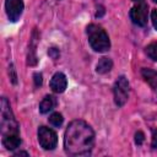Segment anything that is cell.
<instances>
[{
    "label": "cell",
    "mask_w": 157,
    "mask_h": 157,
    "mask_svg": "<svg viewBox=\"0 0 157 157\" xmlns=\"http://www.w3.org/2000/svg\"><path fill=\"white\" fill-rule=\"evenodd\" d=\"M94 146V131L85 120H72L64 135V148L70 156L88 155Z\"/></svg>",
    "instance_id": "1"
},
{
    "label": "cell",
    "mask_w": 157,
    "mask_h": 157,
    "mask_svg": "<svg viewBox=\"0 0 157 157\" xmlns=\"http://www.w3.org/2000/svg\"><path fill=\"white\" fill-rule=\"evenodd\" d=\"M0 130L2 139L11 136H20V126L13 117L10 103L6 97L1 98L0 102Z\"/></svg>",
    "instance_id": "2"
},
{
    "label": "cell",
    "mask_w": 157,
    "mask_h": 157,
    "mask_svg": "<svg viewBox=\"0 0 157 157\" xmlns=\"http://www.w3.org/2000/svg\"><path fill=\"white\" fill-rule=\"evenodd\" d=\"M87 37H88V43L92 47L93 50L98 53H103L109 50L110 48V40L107 34V32L98 25L91 23L86 28Z\"/></svg>",
    "instance_id": "3"
},
{
    "label": "cell",
    "mask_w": 157,
    "mask_h": 157,
    "mask_svg": "<svg viewBox=\"0 0 157 157\" xmlns=\"http://www.w3.org/2000/svg\"><path fill=\"white\" fill-rule=\"evenodd\" d=\"M130 20L132 23L144 27L147 23L148 6L145 0H134V5L130 10Z\"/></svg>",
    "instance_id": "4"
},
{
    "label": "cell",
    "mask_w": 157,
    "mask_h": 157,
    "mask_svg": "<svg viewBox=\"0 0 157 157\" xmlns=\"http://www.w3.org/2000/svg\"><path fill=\"white\" fill-rule=\"evenodd\" d=\"M114 102L118 107H123L129 98V81L125 76H119L113 87Z\"/></svg>",
    "instance_id": "5"
},
{
    "label": "cell",
    "mask_w": 157,
    "mask_h": 157,
    "mask_svg": "<svg viewBox=\"0 0 157 157\" xmlns=\"http://www.w3.org/2000/svg\"><path fill=\"white\" fill-rule=\"evenodd\" d=\"M38 142L44 150H54L58 144V135L54 130L47 126H39L38 129Z\"/></svg>",
    "instance_id": "6"
},
{
    "label": "cell",
    "mask_w": 157,
    "mask_h": 157,
    "mask_svg": "<svg viewBox=\"0 0 157 157\" xmlns=\"http://www.w3.org/2000/svg\"><path fill=\"white\" fill-rule=\"evenodd\" d=\"M5 9L9 20L16 22L23 12V0H5Z\"/></svg>",
    "instance_id": "7"
},
{
    "label": "cell",
    "mask_w": 157,
    "mask_h": 157,
    "mask_svg": "<svg viewBox=\"0 0 157 157\" xmlns=\"http://www.w3.org/2000/svg\"><path fill=\"white\" fill-rule=\"evenodd\" d=\"M50 88L55 93H63L67 86V80L66 76L63 72H55L50 80Z\"/></svg>",
    "instance_id": "8"
},
{
    "label": "cell",
    "mask_w": 157,
    "mask_h": 157,
    "mask_svg": "<svg viewBox=\"0 0 157 157\" xmlns=\"http://www.w3.org/2000/svg\"><path fill=\"white\" fill-rule=\"evenodd\" d=\"M38 33L37 29H34L32 32V37L29 40V48H28V56H27V61L29 65H36L37 64V55H36V48H37V42H38Z\"/></svg>",
    "instance_id": "9"
},
{
    "label": "cell",
    "mask_w": 157,
    "mask_h": 157,
    "mask_svg": "<svg viewBox=\"0 0 157 157\" xmlns=\"http://www.w3.org/2000/svg\"><path fill=\"white\" fill-rule=\"evenodd\" d=\"M55 105H56V98L54 96H45L39 103V112L42 114H47L50 110H53Z\"/></svg>",
    "instance_id": "10"
},
{
    "label": "cell",
    "mask_w": 157,
    "mask_h": 157,
    "mask_svg": "<svg viewBox=\"0 0 157 157\" xmlns=\"http://www.w3.org/2000/svg\"><path fill=\"white\" fill-rule=\"evenodd\" d=\"M113 67V61L110 58H107V56H103L98 60L97 65H96V71L101 75H104L107 72H109Z\"/></svg>",
    "instance_id": "11"
},
{
    "label": "cell",
    "mask_w": 157,
    "mask_h": 157,
    "mask_svg": "<svg viewBox=\"0 0 157 157\" xmlns=\"http://www.w3.org/2000/svg\"><path fill=\"white\" fill-rule=\"evenodd\" d=\"M141 75L152 88L157 90V71H153L151 69H142Z\"/></svg>",
    "instance_id": "12"
},
{
    "label": "cell",
    "mask_w": 157,
    "mask_h": 157,
    "mask_svg": "<svg viewBox=\"0 0 157 157\" xmlns=\"http://www.w3.org/2000/svg\"><path fill=\"white\" fill-rule=\"evenodd\" d=\"M146 54L150 59L157 61V42L155 43H151L146 47Z\"/></svg>",
    "instance_id": "13"
},
{
    "label": "cell",
    "mask_w": 157,
    "mask_h": 157,
    "mask_svg": "<svg viewBox=\"0 0 157 157\" xmlns=\"http://www.w3.org/2000/svg\"><path fill=\"white\" fill-rule=\"evenodd\" d=\"M63 121H64V118H63V115H61L60 113H58V112L53 113V114L49 117V123H50L53 126H60V125L63 124Z\"/></svg>",
    "instance_id": "14"
},
{
    "label": "cell",
    "mask_w": 157,
    "mask_h": 157,
    "mask_svg": "<svg viewBox=\"0 0 157 157\" xmlns=\"http://www.w3.org/2000/svg\"><path fill=\"white\" fill-rule=\"evenodd\" d=\"M48 55L52 58V59H54V60H56L58 58H59V55H60V52H59V49L58 48H49V50H48Z\"/></svg>",
    "instance_id": "15"
},
{
    "label": "cell",
    "mask_w": 157,
    "mask_h": 157,
    "mask_svg": "<svg viewBox=\"0 0 157 157\" xmlns=\"http://www.w3.org/2000/svg\"><path fill=\"white\" fill-rule=\"evenodd\" d=\"M144 140H145L144 132H142V131H137V132L135 134V142H136V145H141V144L144 142Z\"/></svg>",
    "instance_id": "16"
},
{
    "label": "cell",
    "mask_w": 157,
    "mask_h": 157,
    "mask_svg": "<svg viewBox=\"0 0 157 157\" xmlns=\"http://www.w3.org/2000/svg\"><path fill=\"white\" fill-rule=\"evenodd\" d=\"M33 78H34V85H36L37 87L42 85L43 78H42V74H40V72H36V74L33 75Z\"/></svg>",
    "instance_id": "17"
},
{
    "label": "cell",
    "mask_w": 157,
    "mask_h": 157,
    "mask_svg": "<svg viewBox=\"0 0 157 157\" xmlns=\"http://www.w3.org/2000/svg\"><path fill=\"white\" fill-rule=\"evenodd\" d=\"M151 146L153 148H157V129H152V140H151Z\"/></svg>",
    "instance_id": "18"
},
{
    "label": "cell",
    "mask_w": 157,
    "mask_h": 157,
    "mask_svg": "<svg viewBox=\"0 0 157 157\" xmlns=\"http://www.w3.org/2000/svg\"><path fill=\"white\" fill-rule=\"evenodd\" d=\"M151 21H152L153 27L157 29V9L152 10V12H151Z\"/></svg>",
    "instance_id": "19"
},
{
    "label": "cell",
    "mask_w": 157,
    "mask_h": 157,
    "mask_svg": "<svg viewBox=\"0 0 157 157\" xmlns=\"http://www.w3.org/2000/svg\"><path fill=\"white\" fill-rule=\"evenodd\" d=\"M9 69H10V71H11V80H12L13 83H16V75H15V71H13V66L11 65Z\"/></svg>",
    "instance_id": "20"
},
{
    "label": "cell",
    "mask_w": 157,
    "mask_h": 157,
    "mask_svg": "<svg viewBox=\"0 0 157 157\" xmlns=\"http://www.w3.org/2000/svg\"><path fill=\"white\" fill-rule=\"evenodd\" d=\"M16 156H20V155H23V156H28V153L27 152H25V151H20V152H17V153H15Z\"/></svg>",
    "instance_id": "21"
},
{
    "label": "cell",
    "mask_w": 157,
    "mask_h": 157,
    "mask_svg": "<svg viewBox=\"0 0 157 157\" xmlns=\"http://www.w3.org/2000/svg\"><path fill=\"white\" fill-rule=\"evenodd\" d=\"M152 1H155V2H156V4H157V0H152Z\"/></svg>",
    "instance_id": "22"
}]
</instances>
